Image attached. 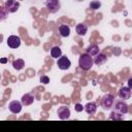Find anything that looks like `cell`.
I'll use <instances>...</instances> for the list:
<instances>
[{
    "instance_id": "6da1fadb",
    "label": "cell",
    "mask_w": 132,
    "mask_h": 132,
    "mask_svg": "<svg viewBox=\"0 0 132 132\" xmlns=\"http://www.w3.org/2000/svg\"><path fill=\"white\" fill-rule=\"evenodd\" d=\"M93 64H94L93 57L90 56L89 54L85 53V54H81L79 56V58H78V65H79V67L82 70H85V71L90 70L93 67Z\"/></svg>"
},
{
    "instance_id": "7a4b0ae2",
    "label": "cell",
    "mask_w": 132,
    "mask_h": 132,
    "mask_svg": "<svg viewBox=\"0 0 132 132\" xmlns=\"http://www.w3.org/2000/svg\"><path fill=\"white\" fill-rule=\"evenodd\" d=\"M113 104H114V96L113 95H111V94H105L101 98V106L105 110L111 109L113 107Z\"/></svg>"
},
{
    "instance_id": "3957f363",
    "label": "cell",
    "mask_w": 132,
    "mask_h": 132,
    "mask_svg": "<svg viewBox=\"0 0 132 132\" xmlns=\"http://www.w3.org/2000/svg\"><path fill=\"white\" fill-rule=\"evenodd\" d=\"M5 11L8 13H13L19 10L20 8V2L16 0H7L4 4Z\"/></svg>"
},
{
    "instance_id": "277c9868",
    "label": "cell",
    "mask_w": 132,
    "mask_h": 132,
    "mask_svg": "<svg viewBox=\"0 0 132 132\" xmlns=\"http://www.w3.org/2000/svg\"><path fill=\"white\" fill-rule=\"evenodd\" d=\"M45 6H46L47 10L50 11V13H56L61 8V4H60L59 0H46Z\"/></svg>"
},
{
    "instance_id": "5b68a950",
    "label": "cell",
    "mask_w": 132,
    "mask_h": 132,
    "mask_svg": "<svg viewBox=\"0 0 132 132\" xmlns=\"http://www.w3.org/2000/svg\"><path fill=\"white\" fill-rule=\"evenodd\" d=\"M57 65L61 70H66L71 66V62L66 56H61L60 58H58Z\"/></svg>"
},
{
    "instance_id": "8992f818",
    "label": "cell",
    "mask_w": 132,
    "mask_h": 132,
    "mask_svg": "<svg viewBox=\"0 0 132 132\" xmlns=\"http://www.w3.org/2000/svg\"><path fill=\"white\" fill-rule=\"evenodd\" d=\"M7 45L11 48H18L21 45V38L16 35H10L7 38Z\"/></svg>"
},
{
    "instance_id": "52a82bcc",
    "label": "cell",
    "mask_w": 132,
    "mask_h": 132,
    "mask_svg": "<svg viewBox=\"0 0 132 132\" xmlns=\"http://www.w3.org/2000/svg\"><path fill=\"white\" fill-rule=\"evenodd\" d=\"M57 114L60 120H67L70 117V109L67 106H60L57 110Z\"/></svg>"
},
{
    "instance_id": "ba28073f",
    "label": "cell",
    "mask_w": 132,
    "mask_h": 132,
    "mask_svg": "<svg viewBox=\"0 0 132 132\" xmlns=\"http://www.w3.org/2000/svg\"><path fill=\"white\" fill-rule=\"evenodd\" d=\"M22 107H23L22 102H20V101H18V100H13V101H11V102L9 103V105H8V108H9L10 112H12V113H14V114L21 112Z\"/></svg>"
},
{
    "instance_id": "9c48e42d",
    "label": "cell",
    "mask_w": 132,
    "mask_h": 132,
    "mask_svg": "<svg viewBox=\"0 0 132 132\" xmlns=\"http://www.w3.org/2000/svg\"><path fill=\"white\" fill-rule=\"evenodd\" d=\"M118 95L122 100H128L131 97V89L129 87H122L119 90Z\"/></svg>"
},
{
    "instance_id": "30bf717a",
    "label": "cell",
    "mask_w": 132,
    "mask_h": 132,
    "mask_svg": "<svg viewBox=\"0 0 132 132\" xmlns=\"http://www.w3.org/2000/svg\"><path fill=\"white\" fill-rule=\"evenodd\" d=\"M34 100H35V96L33 94H31V93H27V94H25V95L22 96L21 102H22L23 105L29 106V105H31L34 102Z\"/></svg>"
},
{
    "instance_id": "8fae6325",
    "label": "cell",
    "mask_w": 132,
    "mask_h": 132,
    "mask_svg": "<svg viewBox=\"0 0 132 132\" xmlns=\"http://www.w3.org/2000/svg\"><path fill=\"white\" fill-rule=\"evenodd\" d=\"M113 107H114V110L123 113V114H126L128 112V104H126L125 102L123 101H119V102H116V104H113Z\"/></svg>"
},
{
    "instance_id": "7c38bea8",
    "label": "cell",
    "mask_w": 132,
    "mask_h": 132,
    "mask_svg": "<svg viewBox=\"0 0 132 132\" xmlns=\"http://www.w3.org/2000/svg\"><path fill=\"white\" fill-rule=\"evenodd\" d=\"M84 109L85 111L90 114V116H93L96 113V110H97V104L95 102H88L85 106H84Z\"/></svg>"
},
{
    "instance_id": "4fadbf2b",
    "label": "cell",
    "mask_w": 132,
    "mask_h": 132,
    "mask_svg": "<svg viewBox=\"0 0 132 132\" xmlns=\"http://www.w3.org/2000/svg\"><path fill=\"white\" fill-rule=\"evenodd\" d=\"M95 58H93V62L96 65H103L106 61H107V57L106 55H104L103 53H98L96 56H94Z\"/></svg>"
},
{
    "instance_id": "5bb4252c",
    "label": "cell",
    "mask_w": 132,
    "mask_h": 132,
    "mask_svg": "<svg viewBox=\"0 0 132 132\" xmlns=\"http://www.w3.org/2000/svg\"><path fill=\"white\" fill-rule=\"evenodd\" d=\"M75 31H76V33H77L79 36H84V35H86L87 32H88V26H87L86 24H84V23H79V24L76 25Z\"/></svg>"
},
{
    "instance_id": "9a60e30c",
    "label": "cell",
    "mask_w": 132,
    "mask_h": 132,
    "mask_svg": "<svg viewBox=\"0 0 132 132\" xmlns=\"http://www.w3.org/2000/svg\"><path fill=\"white\" fill-rule=\"evenodd\" d=\"M59 33L62 37H68L70 34V28L67 25H60L59 26Z\"/></svg>"
},
{
    "instance_id": "2e32d148",
    "label": "cell",
    "mask_w": 132,
    "mask_h": 132,
    "mask_svg": "<svg viewBox=\"0 0 132 132\" xmlns=\"http://www.w3.org/2000/svg\"><path fill=\"white\" fill-rule=\"evenodd\" d=\"M98 53H99V47H98V45H96V44H91V45H89L88 48H87V54H89V55L92 56V57L96 56Z\"/></svg>"
},
{
    "instance_id": "e0dca14e",
    "label": "cell",
    "mask_w": 132,
    "mask_h": 132,
    "mask_svg": "<svg viewBox=\"0 0 132 132\" xmlns=\"http://www.w3.org/2000/svg\"><path fill=\"white\" fill-rule=\"evenodd\" d=\"M51 56L52 58H55V59L60 58L62 56V50L59 46H53L51 48Z\"/></svg>"
},
{
    "instance_id": "ac0fdd59",
    "label": "cell",
    "mask_w": 132,
    "mask_h": 132,
    "mask_svg": "<svg viewBox=\"0 0 132 132\" xmlns=\"http://www.w3.org/2000/svg\"><path fill=\"white\" fill-rule=\"evenodd\" d=\"M25 66V62L23 59H16L12 62V67L15 69V70H22Z\"/></svg>"
},
{
    "instance_id": "d6986e66",
    "label": "cell",
    "mask_w": 132,
    "mask_h": 132,
    "mask_svg": "<svg viewBox=\"0 0 132 132\" xmlns=\"http://www.w3.org/2000/svg\"><path fill=\"white\" fill-rule=\"evenodd\" d=\"M109 119H110V120H112V121H121V120H123V119H124V114L113 109V110L111 111L110 116H109Z\"/></svg>"
},
{
    "instance_id": "ffe728a7",
    "label": "cell",
    "mask_w": 132,
    "mask_h": 132,
    "mask_svg": "<svg viewBox=\"0 0 132 132\" xmlns=\"http://www.w3.org/2000/svg\"><path fill=\"white\" fill-rule=\"evenodd\" d=\"M100 7H101V2H100V1L94 0V1L90 2V8H91V9L96 10V9H98V8H100Z\"/></svg>"
},
{
    "instance_id": "44dd1931",
    "label": "cell",
    "mask_w": 132,
    "mask_h": 132,
    "mask_svg": "<svg viewBox=\"0 0 132 132\" xmlns=\"http://www.w3.org/2000/svg\"><path fill=\"white\" fill-rule=\"evenodd\" d=\"M39 80H40V82L43 84V85H47V84L50 82V78H48V76H47V75H44V74L40 76Z\"/></svg>"
},
{
    "instance_id": "7402d4cb",
    "label": "cell",
    "mask_w": 132,
    "mask_h": 132,
    "mask_svg": "<svg viewBox=\"0 0 132 132\" xmlns=\"http://www.w3.org/2000/svg\"><path fill=\"white\" fill-rule=\"evenodd\" d=\"M121 53H122V50H121L120 47H113V48H112V55H114V56H120Z\"/></svg>"
},
{
    "instance_id": "603a6c76",
    "label": "cell",
    "mask_w": 132,
    "mask_h": 132,
    "mask_svg": "<svg viewBox=\"0 0 132 132\" xmlns=\"http://www.w3.org/2000/svg\"><path fill=\"white\" fill-rule=\"evenodd\" d=\"M74 109H75L77 112H80V111L84 110V106H82L80 103H76V104L74 105Z\"/></svg>"
},
{
    "instance_id": "cb8c5ba5",
    "label": "cell",
    "mask_w": 132,
    "mask_h": 132,
    "mask_svg": "<svg viewBox=\"0 0 132 132\" xmlns=\"http://www.w3.org/2000/svg\"><path fill=\"white\" fill-rule=\"evenodd\" d=\"M6 16H7V12L4 11V10H2V9H0V22L1 21H4L6 19Z\"/></svg>"
},
{
    "instance_id": "d4e9b609",
    "label": "cell",
    "mask_w": 132,
    "mask_h": 132,
    "mask_svg": "<svg viewBox=\"0 0 132 132\" xmlns=\"http://www.w3.org/2000/svg\"><path fill=\"white\" fill-rule=\"evenodd\" d=\"M0 63H1V64L7 63V58H1V59H0Z\"/></svg>"
},
{
    "instance_id": "484cf974",
    "label": "cell",
    "mask_w": 132,
    "mask_h": 132,
    "mask_svg": "<svg viewBox=\"0 0 132 132\" xmlns=\"http://www.w3.org/2000/svg\"><path fill=\"white\" fill-rule=\"evenodd\" d=\"M128 87L131 89L132 88V78H129L128 79Z\"/></svg>"
},
{
    "instance_id": "4316f807",
    "label": "cell",
    "mask_w": 132,
    "mask_h": 132,
    "mask_svg": "<svg viewBox=\"0 0 132 132\" xmlns=\"http://www.w3.org/2000/svg\"><path fill=\"white\" fill-rule=\"evenodd\" d=\"M3 41V34H0V43Z\"/></svg>"
},
{
    "instance_id": "83f0119b",
    "label": "cell",
    "mask_w": 132,
    "mask_h": 132,
    "mask_svg": "<svg viewBox=\"0 0 132 132\" xmlns=\"http://www.w3.org/2000/svg\"><path fill=\"white\" fill-rule=\"evenodd\" d=\"M78 1H81V0H78Z\"/></svg>"
}]
</instances>
